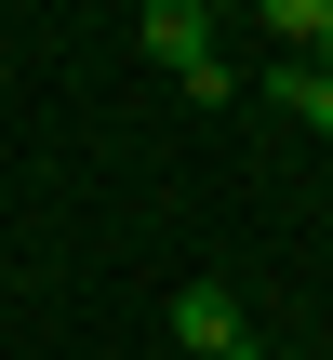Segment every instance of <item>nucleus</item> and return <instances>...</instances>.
I'll list each match as a JSON object with an SVG mask.
<instances>
[{"instance_id":"1","label":"nucleus","mask_w":333,"mask_h":360,"mask_svg":"<svg viewBox=\"0 0 333 360\" xmlns=\"http://www.w3.org/2000/svg\"><path fill=\"white\" fill-rule=\"evenodd\" d=\"M240 334H254V321H240V294H227V281H187V294H174V347H187V360L240 347Z\"/></svg>"},{"instance_id":"2","label":"nucleus","mask_w":333,"mask_h":360,"mask_svg":"<svg viewBox=\"0 0 333 360\" xmlns=\"http://www.w3.org/2000/svg\"><path fill=\"white\" fill-rule=\"evenodd\" d=\"M147 53H160V67L187 80V67L214 53V13H200V0H147Z\"/></svg>"},{"instance_id":"3","label":"nucleus","mask_w":333,"mask_h":360,"mask_svg":"<svg viewBox=\"0 0 333 360\" xmlns=\"http://www.w3.org/2000/svg\"><path fill=\"white\" fill-rule=\"evenodd\" d=\"M267 94H280V107H294L307 134H333V67H307V53H280V67H267Z\"/></svg>"},{"instance_id":"4","label":"nucleus","mask_w":333,"mask_h":360,"mask_svg":"<svg viewBox=\"0 0 333 360\" xmlns=\"http://www.w3.org/2000/svg\"><path fill=\"white\" fill-rule=\"evenodd\" d=\"M254 13H267V27L307 53V67H333V0H254Z\"/></svg>"},{"instance_id":"5","label":"nucleus","mask_w":333,"mask_h":360,"mask_svg":"<svg viewBox=\"0 0 333 360\" xmlns=\"http://www.w3.org/2000/svg\"><path fill=\"white\" fill-rule=\"evenodd\" d=\"M214 360H267V347H254V334H240V347H214Z\"/></svg>"},{"instance_id":"6","label":"nucleus","mask_w":333,"mask_h":360,"mask_svg":"<svg viewBox=\"0 0 333 360\" xmlns=\"http://www.w3.org/2000/svg\"><path fill=\"white\" fill-rule=\"evenodd\" d=\"M200 13H227V0H200Z\"/></svg>"}]
</instances>
